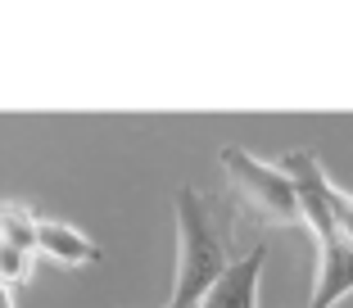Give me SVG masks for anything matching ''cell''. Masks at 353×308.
Here are the masks:
<instances>
[{"label":"cell","instance_id":"cell-1","mask_svg":"<svg viewBox=\"0 0 353 308\" xmlns=\"http://www.w3.org/2000/svg\"><path fill=\"white\" fill-rule=\"evenodd\" d=\"M227 263L231 258L222 245L218 218H213V200L181 186L176 191V272H172V299L163 308H195Z\"/></svg>","mask_w":353,"mask_h":308},{"label":"cell","instance_id":"cell-2","mask_svg":"<svg viewBox=\"0 0 353 308\" xmlns=\"http://www.w3.org/2000/svg\"><path fill=\"white\" fill-rule=\"evenodd\" d=\"M218 164H222L231 191L245 200L250 213H259L263 222H272V227L299 222V195H294V182L281 173L276 164H263V159H254L250 150H236V145H227V150L218 154Z\"/></svg>","mask_w":353,"mask_h":308},{"label":"cell","instance_id":"cell-3","mask_svg":"<svg viewBox=\"0 0 353 308\" xmlns=\"http://www.w3.org/2000/svg\"><path fill=\"white\" fill-rule=\"evenodd\" d=\"M263 258L268 249L254 245L245 258H231L222 267V277L204 290L195 308H259V277H263Z\"/></svg>","mask_w":353,"mask_h":308},{"label":"cell","instance_id":"cell-4","mask_svg":"<svg viewBox=\"0 0 353 308\" xmlns=\"http://www.w3.org/2000/svg\"><path fill=\"white\" fill-rule=\"evenodd\" d=\"M32 249L41 258H50V263H59V267H86V263L100 258V245L91 236H82L68 222H54V218H37V245Z\"/></svg>","mask_w":353,"mask_h":308},{"label":"cell","instance_id":"cell-5","mask_svg":"<svg viewBox=\"0 0 353 308\" xmlns=\"http://www.w3.org/2000/svg\"><path fill=\"white\" fill-rule=\"evenodd\" d=\"M0 245L23 249V254L37 258V213L23 204H0Z\"/></svg>","mask_w":353,"mask_h":308},{"label":"cell","instance_id":"cell-6","mask_svg":"<svg viewBox=\"0 0 353 308\" xmlns=\"http://www.w3.org/2000/svg\"><path fill=\"white\" fill-rule=\"evenodd\" d=\"M322 204H326V213H331L340 240L353 249V195H349V191H340V186L326 177V182H322Z\"/></svg>","mask_w":353,"mask_h":308},{"label":"cell","instance_id":"cell-7","mask_svg":"<svg viewBox=\"0 0 353 308\" xmlns=\"http://www.w3.org/2000/svg\"><path fill=\"white\" fill-rule=\"evenodd\" d=\"M0 308H14V295H10L5 286H0Z\"/></svg>","mask_w":353,"mask_h":308}]
</instances>
